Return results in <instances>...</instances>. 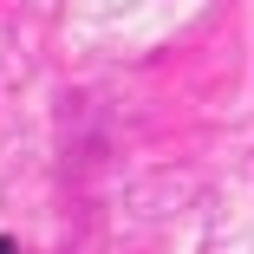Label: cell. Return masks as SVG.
I'll return each instance as SVG.
<instances>
[{
	"mask_svg": "<svg viewBox=\"0 0 254 254\" xmlns=\"http://www.w3.org/2000/svg\"><path fill=\"white\" fill-rule=\"evenodd\" d=\"M0 254H20V248H13V241H7V235H0Z\"/></svg>",
	"mask_w": 254,
	"mask_h": 254,
	"instance_id": "6da1fadb",
	"label": "cell"
}]
</instances>
